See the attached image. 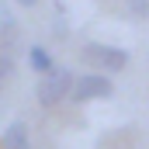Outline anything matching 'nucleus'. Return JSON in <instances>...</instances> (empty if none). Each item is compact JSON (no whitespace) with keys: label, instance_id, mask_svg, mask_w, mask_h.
<instances>
[{"label":"nucleus","instance_id":"obj_1","mask_svg":"<svg viewBox=\"0 0 149 149\" xmlns=\"http://www.w3.org/2000/svg\"><path fill=\"white\" fill-rule=\"evenodd\" d=\"M70 87H73V73H70L66 66H52L49 73H42L35 94H38V101H42L45 108H52V104H59L63 97H70Z\"/></svg>","mask_w":149,"mask_h":149},{"label":"nucleus","instance_id":"obj_2","mask_svg":"<svg viewBox=\"0 0 149 149\" xmlns=\"http://www.w3.org/2000/svg\"><path fill=\"white\" fill-rule=\"evenodd\" d=\"M80 59L87 63V66H94V70H125L128 66V52L125 49H114V45H101V42H87L83 49H80Z\"/></svg>","mask_w":149,"mask_h":149},{"label":"nucleus","instance_id":"obj_3","mask_svg":"<svg viewBox=\"0 0 149 149\" xmlns=\"http://www.w3.org/2000/svg\"><path fill=\"white\" fill-rule=\"evenodd\" d=\"M70 94H73L76 101H104V97L114 94V87H111V80L101 76V73H83L80 80H73Z\"/></svg>","mask_w":149,"mask_h":149},{"label":"nucleus","instance_id":"obj_4","mask_svg":"<svg viewBox=\"0 0 149 149\" xmlns=\"http://www.w3.org/2000/svg\"><path fill=\"white\" fill-rule=\"evenodd\" d=\"M3 146L7 149H28V128H24V121H10V128L3 132Z\"/></svg>","mask_w":149,"mask_h":149},{"label":"nucleus","instance_id":"obj_5","mask_svg":"<svg viewBox=\"0 0 149 149\" xmlns=\"http://www.w3.org/2000/svg\"><path fill=\"white\" fill-rule=\"evenodd\" d=\"M28 63H31V70H38V73H49L56 63H52V56L42 49V45H28Z\"/></svg>","mask_w":149,"mask_h":149},{"label":"nucleus","instance_id":"obj_6","mask_svg":"<svg viewBox=\"0 0 149 149\" xmlns=\"http://www.w3.org/2000/svg\"><path fill=\"white\" fill-rule=\"evenodd\" d=\"M125 3H128V10H132V14L149 17V0H125Z\"/></svg>","mask_w":149,"mask_h":149},{"label":"nucleus","instance_id":"obj_7","mask_svg":"<svg viewBox=\"0 0 149 149\" xmlns=\"http://www.w3.org/2000/svg\"><path fill=\"white\" fill-rule=\"evenodd\" d=\"M14 3H21V7H35L38 0H14Z\"/></svg>","mask_w":149,"mask_h":149}]
</instances>
